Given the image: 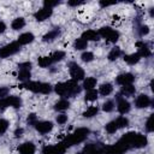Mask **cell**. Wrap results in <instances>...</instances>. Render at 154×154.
<instances>
[{
    "label": "cell",
    "instance_id": "obj_27",
    "mask_svg": "<svg viewBox=\"0 0 154 154\" xmlns=\"http://www.w3.org/2000/svg\"><path fill=\"white\" fill-rule=\"evenodd\" d=\"M30 70H19V73H18V78L20 81H23L24 83L28 82L30 79Z\"/></svg>",
    "mask_w": 154,
    "mask_h": 154
},
{
    "label": "cell",
    "instance_id": "obj_51",
    "mask_svg": "<svg viewBox=\"0 0 154 154\" xmlns=\"http://www.w3.org/2000/svg\"><path fill=\"white\" fill-rule=\"evenodd\" d=\"M77 154H84V153H77Z\"/></svg>",
    "mask_w": 154,
    "mask_h": 154
},
{
    "label": "cell",
    "instance_id": "obj_46",
    "mask_svg": "<svg viewBox=\"0 0 154 154\" xmlns=\"http://www.w3.org/2000/svg\"><path fill=\"white\" fill-rule=\"evenodd\" d=\"M84 1H77V0H71V1H69V5L70 6H78V5H81V4H83Z\"/></svg>",
    "mask_w": 154,
    "mask_h": 154
},
{
    "label": "cell",
    "instance_id": "obj_38",
    "mask_svg": "<svg viewBox=\"0 0 154 154\" xmlns=\"http://www.w3.org/2000/svg\"><path fill=\"white\" fill-rule=\"evenodd\" d=\"M113 108H114V103H113L112 101H107V102H105L103 106H102V109H103L105 112H111Z\"/></svg>",
    "mask_w": 154,
    "mask_h": 154
},
{
    "label": "cell",
    "instance_id": "obj_9",
    "mask_svg": "<svg viewBox=\"0 0 154 154\" xmlns=\"http://www.w3.org/2000/svg\"><path fill=\"white\" fill-rule=\"evenodd\" d=\"M52 12H53V10L52 8H49V7H42L41 10H38L35 14H34V17H35V19L36 20H45V19H47L48 17H51L52 16Z\"/></svg>",
    "mask_w": 154,
    "mask_h": 154
},
{
    "label": "cell",
    "instance_id": "obj_7",
    "mask_svg": "<svg viewBox=\"0 0 154 154\" xmlns=\"http://www.w3.org/2000/svg\"><path fill=\"white\" fill-rule=\"evenodd\" d=\"M65 147L64 144L60 142L55 146H46L42 150V154H63L65 152Z\"/></svg>",
    "mask_w": 154,
    "mask_h": 154
},
{
    "label": "cell",
    "instance_id": "obj_10",
    "mask_svg": "<svg viewBox=\"0 0 154 154\" xmlns=\"http://www.w3.org/2000/svg\"><path fill=\"white\" fill-rule=\"evenodd\" d=\"M35 128L38 132L41 134H47L53 129V123L52 122H36Z\"/></svg>",
    "mask_w": 154,
    "mask_h": 154
},
{
    "label": "cell",
    "instance_id": "obj_35",
    "mask_svg": "<svg viewBox=\"0 0 154 154\" xmlns=\"http://www.w3.org/2000/svg\"><path fill=\"white\" fill-rule=\"evenodd\" d=\"M64 57H65V53H64V52H61V51H57V52H54V53L51 55V59H52V63H54V61H59V60H61Z\"/></svg>",
    "mask_w": 154,
    "mask_h": 154
},
{
    "label": "cell",
    "instance_id": "obj_43",
    "mask_svg": "<svg viewBox=\"0 0 154 154\" xmlns=\"http://www.w3.org/2000/svg\"><path fill=\"white\" fill-rule=\"evenodd\" d=\"M8 94V88L4 87V88H0V99H5V96H7Z\"/></svg>",
    "mask_w": 154,
    "mask_h": 154
},
{
    "label": "cell",
    "instance_id": "obj_30",
    "mask_svg": "<svg viewBox=\"0 0 154 154\" xmlns=\"http://www.w3.org/2000/svg\"><path fill=\"white\" fill-rule=\"evenodd\" d=\"M59 35V31L58 30H52V31H49V32H47L45 36H43V41L45 42H48V41H53L57 36Z\"/></svg>",
    "mask_w": 154,
    "mask_h": 154
},
{
    "label": "cell",
    "instance_id": "obj_18",
    "mask_svg": "<svg viewBox=\"0 0 154 154\" xmlns=\"http://www.w3.org/2000/svg\"><path fill=\"white\" fill-rule=\"evenodd\" d=\"M118 111L122 114L128 113L130 111V103H129V101H126L125 99H119V101H118Z\"/></svg>",
    "mask_w": 154,
    "mask_h": 154
},
{
    "label": "cell",
    "instance_id": "obj_17",
    "mask_svg": "<svg viewBox=\"0 0 154 154\" xmlns=\"http://www.w3.org/2000/svg\"><path fill=\"white\" fill-rule=\"evenodd\" d=\"M55 93L59 94L60 96H69V89H67V84L65 83H57L55 85Z\"/></svg>",
    "mask_w": 154,
    "mask_h": 154
},
{
    "label": "cell",
    "instance_id": "obj_24",
    "mask_svg": "<svg viewBox=\"0 0 154 154\" xmlns=\"http://www.w3.org/2000/svg\"><path fill=\"white\" fill-rule=\"evenodd\" d=\"M112 90H113V87H112L111 83H103V84L100 87V94L103 95V96L109 95V94L112 93Z\"/></svg>",
    "mask_w": 154,
    "mask_h": 154
},
{
    "label": "cell",
    "instance_id": "obj_22",
    "mask_svg": "<svg viewBox=\"0 0 154 154\" xmlns=\"http://www.w3.org/2000/svg\"><path fill=\"white\" fill-rule=\"evenodd\" d=\"M137 46L140 47V51L137 52V53L140 54V57H149V55H150V51H149V48L147 47L146 43L137 42Z\"/></svg>",
    "mask_w": 154,
    "mask_h": 154
},
{
    "label": "cell",
    "instance_id": "obj_15",
    "mask_svg": "<svg viewBox=\"0 0 154 154\" xmlns=\"http://www.w3.org/2000/svg\"><path fill=\"white\" fill-rule=\"evenodd\" d=\"M82 38L85 40L87 42L88 41H96V40H99V34L95 30H87L82 34Z\"/></svg>",
    "mask_w": 154,
    "mask_h": 154
},
{
    "label": "cell",
    "instance_id": "obj_12",
    "mask_svg": "<svg viewBox=\"0 0 154 154\" xmlns=\"http://www.w3.org/2000/svg\"><path fill=\"white\" fill-rule=\"evenodd\" d=\"M149 103H150V99H149V96H147L144 94L138 95L136 99V107L137 108H146L149 106Z\"/></svg>",
    "mask_w": 154,
    "mask_h": 154
},
{
    "label": "cell",
    "instance_id": "obj_11",
    "mask_svg": "<svg viewBox=\"0 0 154 154\" xmlns=\"http://www.w3.org/2000/svg\"><path fill=\"white\" fill-rule=\"evenodd\" d=\"M135 77L132 73H122L117 77V83L120 85H129L134 82Z\"/></svg>",
    "mask_w": 154,
    "mask_h": 154
},
{
    "label": "cell",
    "instance_id": "obj_8",
    "mask_svg": "<svg viewBox=\"0 0 154 154\" xmlns=\"http://www.w3.org/2000/svg\"><path fill=\"white\" fill-rule=\"evenodd\" d=\"M144 146H147V138L143 135L135 132L132 141H131V148H141Z\"/></svg>",
    "mask_w": 154,
    "mask_h": 154
},
{
    "label": "cell",
    "instance_id": "obj_16",
    "mask_svg": "<svg viewBox=\"0 0 154 154\" xmlns=\"http://www.w3.org/2000/svg\"><path fill=\"white\" fill-rule=\"evenodd\" d=\"M34 38H35V37H34V35H32L31 32H24V34L19 35V37H18V43H19V45H28V43L32 42Z\"/></svg>",
    "mask_w": 154,
    "mask_h": 154
},
{
    "label": "cell",
    "instance_id": "obj_13",
    "mask_svg": "<svg viewBox=\"0 0 154 154\" xmlns=\"http://www.w3.org/2000/svg\"><path fill=\"white\" fill-rule=\"evenodd\" d=\"M18 150L20 154H34L35 153V146L31 142H25L18 147Z\"/></svg>",
    "mask_w": 154,
    "mask_h": 154
},
{
    "label": "cell",
    "instance_id": "obj_28",
    "mask_svg": "<svg viewBox=\"0 0 154 154\" xmlns=\"http://www.w3.org/2000/svg\"><path fill=\"white\" fill-rule=\"evenodd\" d=\"M97 111H99L97 107H95V106H90L89 108H87V111L83 112V117H85V118H91V117L96 116Z\"/></svg>",
    "mask_w": 154,
    "mask_h": 154
},
{
    "label": "cell",
    "instance_id": "obj_2",
    "mask_svg": "<svg viewBox=\"0 0 154 154\" xmlns=\"http://www.w3.org/2000/svg\"><path fill=\"white\" fill-rule=\"evenodd\" d=\"M23 87L34 91V93H41V94H48L52 90L51 84L42 83V82H30V81H28L23 84Z\"/></svg>",
    "mask_w": 154,
    "mask_h": 154
},
{
    "label": "cell",
    "instance_id": "obj_29",
    "mask_svg": "<svg viewBox=\"0 0 154 154\" xmlns=\"http://www.w3.org/2000/svg\"><path fill=\"white\" fill-rule=\"evenodd\" d=\"M69 106H70L69 101H66V100H60V101H58V102L55 103L54 108H55L57 111H64V109H67Z\"/></svg>",
    "mask_w": 154,
    "mask_h": 154
},
{
    "label": "cell",
    "instance_id": "obj_20",
    "mask_svg": "<svg viewBox=\"0 0 154 154\" xmlns=\"http://www.w3.org/2000/svg\"><path fill=\"white\" fill-rule=\"evenodd\" d=\"M6 101H7V105H8V106H12V107H14V108L20 107V105H22L20 99H19L18 96H13V95L7 96V97H6Z\"/></svg>",
    "mask_w": 154,
    "mask_h": 154
},
{
    "label": "cell",
    "instance_id": "obj_41",
    "mask_svg": "<svg viewBox=\"0 0 154 154\" xmlns=\"http://www.w3.org/2000/svg\"><path fill=\"white\" fill-rule=\"evenodd\" d=\"M7 107H8V105H7L6 97L5 99H0V112H2L4 109H6Z\"/></svg>",
    "mask_w": 154,
    "mask_h": 154
},
{
    "label": "cell",
    "instance_id": "obj_39",
    "mask_svg": "<svg viewBox=\"0 0 154 154\" xmlns=\"http://www.w3.org/2000/svg\"><path fill=\"white\" fill-rule=\"evenodd\" d=\"M153 119H154V116H153V114H150V116H149V118H148V120H147V130H148L149 132H152V131L154 130Z\"/></svg>",
    "mask_w": 154,
    "mask_h": 154
},
{
    "label": "cell",
    "instance_id": "obj_36",
    "mask_svg": "<svg viewBox=\"0 0 154 154\" xmlns=\"http://www.w3.org/2000/svg\"><path fill=\"white\" fill-rule=\"evenodd\" d=\"M81 58H82V60H83L84 63H89V61H91V60L94 59V54H93L91 52H84Z\"/></svg>",
    "mask_w": 154,
    "mask_h": 154
},
{
    "label": "cell",
    "instance_id": "obj_34",
    "mask_svg": "<svg viewBox=\"0 0 154 154\" xmlns=\"http://www.w3.org/2000/svg\"><path fill=\"white\" fill-rule=\"evenodd\" d=\"M87 45H88V42L85 40H83L82 37L81 38H77L75 41V48L76 49H84V48H87Z\"/></svg>",
    "mask_w": 154,
    "mask_h": 154
},
{
    "label": "cell",
    "instance_id": "obj_19",
    "mask_svg": "<svg viewBox=\"0 0 154 154\" xmlns=\"http://www.w3.org/2000/svg\"><path fill=\"white\" fill-rule=\"evenodd\" d=\"M84 154H101V149L95 143H89L84 147Z\"/></svg>",
    "mask_w": 154,
    "mask_h": 154
},
{
    "label": "cell",
    "instance_id": "obj_50",
    "mask_svg": "<svg viewBox=\"0 0 154 154\" xmlns=\"http://www.w3.org/2000/svg\"><path fill=\"white\" fill-rule=\"evenodd\" d=\"M113 4H114V2H105V1H101V2H100V5H101V6H103V7H105V6H109V5H113Z\"/></svg>",
    "mask_w": 154,
    "mask_h": 154
},
{
    "label": "cell",
    "instance_id": "obj_42",
    "mask_svg": "<svg viewBox=\"0 0 154 154\" xmlns=\"http://www.w3.org/2000/svg\"><path fill=\"white\" fill-rule=\"evenodd\" d=\"M19 70H30V67H31V64L29 63V61H26V63H22V64H19Z\"/></svg>",
    "mask_w": 154,
    "mask_h": 154
},
{
    "label": "cell",
    "instance_id": "obj_21",
    "mask_svg": "<svg viewBox=\"0 0 154 154\" xmlns=\"http://www.w3.org/2000/svg\"><path fill=\"white\" fill-rule=\"evenodd\" d=\"M140 54L138 53H134V54H128V55H124V61L128 63L129 65H134L136 63H138L140 60Z\"/></svg>",
    "mask_w": 154,
    "mask_h": 154
},
{
    "label": "cell",
    "instance_id": "obj_14",
    "mask_svg": "<svg viewBox=\"0 0 154 154\" xmlns=\"http://www.w3.org/2000/svg\"><path fill=\"white\" fill-rule=\"evenodd\" d=\"M124 152H125V150H124L118 143L112 144V146H108V147L105 148V153H106V154H123Z\"/></svg>",
    "mask_w": 154,
    "mask_h": 154
},
{
    "label": "cell",
    "instance_id": "obj_49",
    "mask_svg": "<svg viewBox=\"0 0 154 154\" xmlns=\"http://www.w3.org/2000/svg\"><path fill=\"white\" fill-rule=\"evenodd\" d=\"M5 29H6L5 23H4V22H0V32H4V31H5Z\"/></svg>",
    "mask_w": 154,
    "mask_h": 154
},
{
    "label": "cell",
    "instance_id": "obj_45",
    "mask_svg": "<svg viewBox=\"0 0 154 154\" xmlns=\"http://www.w3.org/2000/svg\"><path fill=\"white\" fill-rule=\"evenodd\" d=\"M28 123L35 124V123H36V116H35V114H30V116L28 117Z\"/></svg>",
    "mask_w": 154,
    "mask_h": 154
},
{
    "label": "cell",
    "instance_id": "obj_32",
    "mask_svg": "<svg viewBox=\"0 0 154 154\" xmlns=\"http://www.w3.org/2000/svg\"><path fill=\"white\" fill-rule=\"evenodd\" d=\"M120 53H122V51L118 48V47H114V48H112V51L108 53V59L112 61V60H116L119 55H120Z\"/></svg>",
    "mask_w": 154,
    "mask_h": 154
},
{
    "label": "cell",
    "instance_id": "obj_44",
    "mask_svg": "<svg viewBox=\"0 0 154 154\" xmlns=\"http://www.w3.org/2000/svg\"><path fill=\"white\" fill-rule=\"evenodd\" d=\"M60 1H45V7H49L52 8L53 6H57Z\"/></svg>",
    "mask_w": 154,
    "mask_h": 154
},
{
    "label": "cell",
    "instance_id": "obj_23",
    "mask_svg": "<svg viewBox=\"0 0 154 154\" xmlns=\"http://www.w3.org/2000/svg\"><path fill=\"white\" fill-rule=\"evenodd\" d=\"M95 85H96V78H94V77H88V78L84 79V82H83V87H84L87 90L94 89Z\"/></svg>",
    "mask_w": 154,
    "mask_h": 154
},
{
    "label": "cell",
    "instance_id": "obj_3",
    "mask_svg": "<svg viewBox=\"0 0 154 154\" xmlns=\"http://www.w3.org/2000/svg\"><path fill=\"white\" fill-rule=\"evenodd\" d=\"M128 124H129V120H128L125 117H119V118H117L116 120L109 122V123L106 125L105 129H106V131H107L108 134H114L118 129L128 126Z\"/></svg>",
    "mask_w": 154,
    "mask_h": 154
},
{
    "label": "cell",
    "instance_id": "obj_31",
    "mask_svg": "<svg viewBox=\"0 0 154 154\" xmlns=\"http://www.w3.org/2000/svg\"><path fill=\"white\" fill-rule=\"evenodd\" d=\"M134 93H135V87H134L132 84L123 85V88H122V94H123V95L129 96V95H132Z\"/></svg>",
    "mask_w": 154,
    "mask_h": 154
},
{
    "label": "cell",
    "instance_id": "obj_26",
    "mask_svg": "<svg viewBox=\"0 0 154 154\" xmlns=\"http://www.w3.org/2000/svg\"><path fill=\"white\" fill-rule=\"evenodd\" d=\"M37 64L41 67H47L52 64V59H51V57H40L37 60Z\"/></svg>",
    "mask_w": 154,
    "mask_h": 154
},
{
    "label": "cell",
    "instance_id": "obj_47",
    "mask_svg": "<svg viewBox=\"0 0 154 154\" xmlns=\"http://www.w3.org/2000/svg\"><path fill=\"white\" fill-rule=\"evenodd\" d=\"M148 32H149V29H148L147 25H144V26L141 28V35H147Z\"/></svg>",
    "mask_w": 154,
    "mask_h": 154
},
{
    "label": "cell",
    "instance_id": "obj_5",
    "mask_svg": "<svg viewBox=\"0 0 154 154\" xmlns=\"http://www.w3.org/2000/svg\"><path fill=\"white\" fill-rule=\"evenodd\" d=\"M20 48V45L18 42H11L6 46H4L2 48H0V57L1 58H7L14 53H17Z\"/></svg>",
    "mask_w": 154,
    "mask_h": 154
},
{
    "label": "cell",
    "instance_id": "obj_48",
    "mask_svg": "<svg viewBox=\"0 0 154 154\" xmlns=\"http://www.w3.org/2000/svg\"><path fill=\"white\" fill-rule=\"evenodd\" d=\"M22 134H23V129H17V130L14 131V136H16V137H20Z\"/></svg>",
    "mask_w": 154,
    "mask_h": 154
},
{
    "label": "cell",
    "instance_id": "obj_4",
    "mask_svg": "<svg viewBox=\"0 0 154 154\" xmlns=\"http://www.w3.org/2000/svg\"><path fill=\"white\" fill-rule=\"evenodd\" d=\"M97 34H99V36H102L103 38L108 40L109 42H116L119 38V32L113 30V29H111V28H108V26L101 28Z\"/></svg>",
    "mask_w": 154,
    "mask_h": 154
},
{
    "label": "cell",
    "instance_id": "obj_1",
    "mask_svg": "<svg viewBox=\"0 0 154 154\" xmlns=\"http://www.w3.org/2000/svg\"><path fill=\"white\" fill-rule=\"evenodd\" d=\"M88 134H89V130H88V129H85V128H79V129H77L75 132H72L71 135H69L61 143L64 144L65 148L71 147V146H73V144H77V143H81L82 141H84V140L87 138Z\"/></svg>",
    "mask_w": 154,
    "mask_h": 154
},
{
    "label": "cell",
    "instance_id": "obj_6",
    "mask_svg": "<svg viewBox=\"0 0 154 154\" xmlns=\"http://www.w3.org/2000/svg\"><path fill=\"white\" fill-rule=\"evenodd\" d=\"M70 75L72 77V79L76 81V82L84 78V71H83V69L79 65H77L76 63H71L70 64Z\"/></svg>",
    "mask_w": 154,
    "mask_h": 154
},
{
    "label": "cell",
    "instance_id": "obj_25",
    "mask_svg": "<svg viewBox=\"0 0 154 154\" xmlns=\"http://www.w3.org/2000/svg\"><path fill=\"white\" fill-rule=\"evenodd\" d=\"M24 25H25V20H24L23 18H20V17L13 19V22H12V24H11V26H12L13 30H19V29H22Z\"/></svg>",
    "mask_w": 154,
    "mask_h": 154
},
{
    "label": "cell",
    "instance_id": "obj_33",
    "mask_svg": "<svg viewBox=\"0 0 154 154\" xmlns=\"http://www.w3.org/2000/svg\"><path fill=\"white\" fill-rule=\"evenodd\" d=\"M96 99H97V91L95 89L87 90V94H85V100L87 101H94Z\"/></svg>",
    "mask_w": 154,
    "mask_h": 154
},
{
    "label": "cell",
    "instance_id": "obj_40",
    "mask_svg": "<svg viewBox=\"0 0 154 154\" xmlns=\"http://www.w3.org/2000/svg\"><path fill=\"white\" fill-rule=\"evenodd\" d=\"M57 122H58V124H65L67 122V116H65V114L58 116L57 117Z\"/></svg>",
    "mask_w": 154,
    "mask_h": 154
},
{
    "label": "cell",
    "instance_id": "obj_37",
    "mask_svg": "<svg viewBox=\"0 0 154 154\" xmlns=\"http://www.w3.org/2000/svg\"><path fill=\"white\" fill-rule=\"evenodd\" d=\"M7 128H8V122L5 120V119H0V135L5 134Z\"/></svg>",
    "mask_w": 154,
    "mask_h": 154
}]
</instances>
